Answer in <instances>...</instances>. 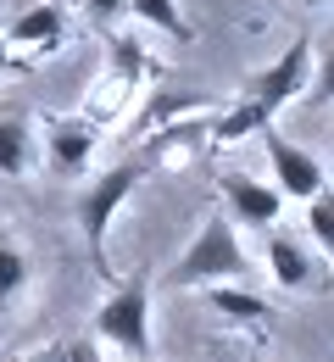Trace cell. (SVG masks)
Here are the masks:
<instances>
[{"label":"cell","instance_id":"obj_1","mask_svg":"<svg viewBox=\"0 0 334 362\" xmlns=\"http://www.w3.org/2000/svg\"><path fill=\"white\" fill-rule=\"evenodd\" d=\"M245 273H251V257L239 245L234 223L217 212V218H206V228L195 234L190 251L173 262L167 284H179V290H212V284H245Z\"/></svg>","mask_w":334,"mask_h":362},{"label":"cell","instance_id":"obj_2","mask_svg":"<svg viewBox=\"0 0 334 362\" xmlns=\"http://www.w3.org/2000/svg\"><path fill=\"white\" fill-rule=\"evenodd\" d=\"M95 334L123 346L134 362H150V279H129L95 307Z\"/></svg>","mask_w":334,"mask_h":362},{"label":"cell","instance_id":"obj_3","mask_svg":"<svg viewBox=\"0 0 334 362\" xmlns=\"http://www.w3.org/2000/svg\"><path fill=\"white\" fill-rule=\"evenodd\" d=\"M145 179L140 162H117L112 173H100L84 195H78V228H84V240H90V257H95V268L106 273V228L117 218V206L134 195V184Z\"/></svg>","mask_w":334,"mask_h":362},{"label":"cell","instance_id":"obj_4","mask_svg":"<svg viewBox=\"0 0 334 362\" xmlns=\"http://www.w3.org/2000/svg\"><path fill=\"white\" fill-rule=\"evenodd\" d=\"M306 78H312V40H295L273 67H262V73L251 78L245 100H256V106L273 117L279 106H290V100H301V95H306Z\"/></svg>","mask_w":334,"mask_h":362},{"label":"cell","instance_id":"obj_5","mask_svg":"<svg viewBox=\"0 0 334 362\" xmlns=\"http://www.w3.org/2000/svg\"><path fill=\"white\" fill-rule=\"evenodd\" d=\"M223 218L229 223H245V228H273L279 212H285V195L273 184H256L245 173H223Z\"/></svg>","mask_w":334,"mask_h":362},{"label":"cell","instance_id":"obj_6","mask_svg":"<svg viewBox=\"0 0 334 362\" xmlns=\"http://www.w3.org/2000/svg\"><path fill=\"white\" fill-rule=\"evenodd\" d=\"M268 168H273V184H279V195H290V201H312L318 189H323V168L301 151V145H290L285 134H273L268 129Z\"/></svg>","mask_w":334,"mask_h":362},{"label":"cell","instance_id":"obj_7","mask_svg":"<svg viewBox=\"0 0 334 362\" xmlns=\"http://www.w3.org/2000/svg\"><path fill=\"white\" fill-rule=\"evenodd\" d=\"M45 145H50V162L61 168V173H84L90 168V151H95V134L84 129V123H50V134H45Z\"/></svg>","mask_w":334,"mask_h":362},{"label":"cell","instance_id":"obj_8","mask_svg":"<svg viewBox=\"0 0 334 362\" xmlns=\"http://www.w3.org/2000/svg\"><path fill=\"white\" fill-rule=\"evenodd\" d=\"M0 40H6V45H28V50H50L61 40V11H56V6H28Z\"/></svg>","mask_w":334,"mask_h":362},{"label":"cell","instance_id":"obj_9","mask_svg":"<svg viewBox=\"0 0 334 362\" xmlns=\"http://www.w3.org/2000/svg\"><path fill=\"white\" fill-rule=\"evenodd\" d=\"M268 268H273V279L285 284V290H312L318 279H312V257L290 240V234H273L268 240Z\"/></svg>","mask_w":334,"mask_h":362},{"label":"cell","instance_id":"obj_10","mask_svg":"<svg viewBox=\"0 0 334 362\" xmlns=\"http://www.w3.org/2000/svg\"><path fill=\"white\" fill-rule=\"evenodd\" d=\"M34 168V129L28 117H0V179H17Z\"/></svg>","mask_w":334,"mask_h":362},{"label":"cell","instance_id":"obj_11","mask_svg":"<svg viewBox=\"0 0 334 362\" xmlns=\"http://www.w3.org/2000/svg\"><path fill=\"white\" fill-rule=\"evenodd\" d=\"M195 112H206V95H156L134 117V139H150V129H167L173 117H195Z\"/></svg>","mask_w":334,"mask_h":362},{"label":"cell","instance_id":"obj_12","mask_svg":"<svg viewBox=\"0 0 334 362\" xmlns=\"http://www.w3.org/2000/svg\"><path fill=\"white\" fill-rule=\"evenodd\" d=\"M206 296H212L217 313L234 317V323H268V317H273V307H268L256 290H245V284H212Z\"/></svg>","mask_w":334,"mask_h":362},{"label":"cell","instance_id":"obj_13","mask_svg":"<svg viewBox=\"0 0 334 362\" xmlns=\"http://www.w3.org/2000/svg\"><path fill=\"white\" fill-rule=\"evenodd\" d=\"M268 123H273V117H268L256 100H239L234 112H223V117L212 123V139L229 145V139H245V134H268Z\"/></svg>","mask_w":334,"mask_h":362},{"label":"cell","instance_id":"obj_14","mask_svg":"<svg viewBox=\"0 0 334 362\" xmlns=\"http://www.w3.org/2000/svg\"><path fill=\"white\" fill-rule=\"evenodd\" d=\"M28 273H34V268H28V257H23L17 245H6V240H0V313L28 290Z\"/></svg>","mask_w":334,"mask_h":362},{"label":"cell","instance_id":"obj_15","mask_svg":"<svg viewBox=\"0 0 334 362\" xmlns=\"http://www.w3.org/2000/svg\"><path fill=\"white\" fill-rule=\"evenodd\" d=\"M129 11L150 23V28H162V34H173V40H190V23L179 17V6L173 0H129Z\"/></svg>","mask_w":334,"mask_h":362},{"label":"cell","instance_id":"obj_16","mask_svg":"<svg viewBox=\"0 0 334 362\" xmlns=\"http://www.w3.org/2000/svg\"><path fill=\"white\" fill-rule=\"evenodd\" d=\"M306 228H312V240L334 257V189H318V195L306 201Z\"/></svg>","mask_w":334,"mask_h":362},{"label":"cell","instance_id":"obj_17","mask_svg":"<svg viewBox=\"0 0 334 362\" xmlns=\"http://www.w3.org/2000/svg\"><path fill=\"white\" fill-rule=\"evenodd\" d=\"M306 106H329L334 100V45L312 62V78H306V95H301Z\"/></svg>","mask_w":334,"mask_h":362},{"label":"cell","instance_id":"obj_18","mask_svg":"<svg viewBox=\"0 0 334 362\" xmlns=\"http://www.w3.org/2000/svg\"><path fill=\"white\" fill-rule=\"evenodd\" d=\"M56 362H100L95 340H73V346H56Z\"/></svg>","mask_w":334,"mask_h":362},{"label":"cell","instance_id":"obj_19","mask_svg":"<svg viewBox=\"0 0 334 362\" xmlns=\"http://www.w3.org/2000/svg\"><path fill=\"white\" fill-rule=\"evenodd\" d=\"M84 6H90V11H95V17H106V23H112V17H123V11H129V0H84Z\"/></svg>","mask_w":334,"mask_h":362},{"label":"cell","instance_id":"obj_20","mask_svg":"<svg viewBox=\"0 0 334 362\" xmlns=\"http://www.w3.org/2000/svg\"><path fill=\"white\" fill-rule=\"evenodd\" d=\"M6 67H11V45L0 40V73H6Z\"/></svg>","mask_w":334,"mask_h":362},{"label":"cell","instance_id":"obj_21","mask_svg":"<svg viewBox=\"0 0 334 362\" xmlns=\"http://www.w3.org/2000/svg\"><path fill=\"white\" fill-rule=\"evenodd\" d=\"M28 362H56V346H50V351H34Z\"/></svg>","mask_w":334,"mask_h":362},{"label":"cell","instance_id":"obj_22","mask_svg":"<svg viewBox=\"0 0 334 362\" xmlns=\"http://www.w3.org/2000/svg\"><path fill=\"white\" fill-rule=\"evenodd\" d=\"M295 6H329V0H295Z\"/></svg>","mask_w":334,"mask_h":362}]
</instances>
